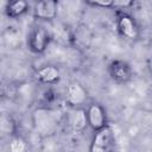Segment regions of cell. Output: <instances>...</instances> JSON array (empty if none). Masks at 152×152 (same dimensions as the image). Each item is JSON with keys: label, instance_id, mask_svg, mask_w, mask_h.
<instances>
[{"label": "cell", "instance_id": "cell-4", "mask_svg": "<svg viewBox=\"0 0 152 152\" xmlns=\"http://www.w3.org/2000/svg\"><path fill=\"white\" fill-rule=\"evenodd\" d=\"M87 113V121L88 126L94 131H100L101 128L106 127L108 125L107 115L104 108L100 103H91L86 109Z\"/></svg>", "mask_w": 152, "mask_h": 152}, {"label": "cell", "instance_id": "cell-12", "mask_svg": "<svg viewBox=\"0 0 152 152\" xmlns=\"http://www.w3.org/2000/svg\"><path fill=\"white\" fill-rule=\"evenodd\" d=\"M0 131H1L2 137H11L12 138L15 135V132H17L15 121L7 113H2L0 116Z\"/></svg>", "mask_w": 152, "mask_h": 152}, {"label": "cell", "instance_id": "cell-11", "mask_svg": "<svg viewBox=\"0 0 152 152\" xmlns=\"http://www.w3.org/2000/svg\"><path fill=\"white\" fill-rule=\"evenodd\" d=\"M28 10V4L24 0H14L11 2H7L6 6V14L10 18H18L20 15H23L24 13H26Z\"/></svg>", "mask_w": 152, "mask_h": 152}, {"label": "cell", "instance_id": "cell-13", "mask_svg": "<svg viewBox=\"0 0 152 152\" xmlns=\"http://www.w3.org/2000/svg\"><path fill=\"white\" fill-rule=\"evenodd\" d=\"M8 147H10V152H25L27 150V144L21 137L14 135L11 138Z\"/></svg>", "mask_w": 152, "mask_h": 152}, {"label": "cell", "instance_id": "cell-9", "mask_svg": "<svg viewBox=\"0 0 152 152\" xmlns=\"http://www.w3.org/2000/svg\"><path fill=\"white\" fill-rule=\"evenodd\" d=\"M68 125L74 132L81 133L88 126L86 109L82 107L72 108L68 115Z\"/></svg>", "mask_w": 152, "mask_h": 152}, {"label": "cell", "instance_id": "cell-10", "mask_svg": "<svg viewBox=\"0 0 152 152\" xmlns=\"http://www.w3.org/2000/svg\"><path fill=\"white\" fill-rule=\"evenodd\" d=\"M59 70L53 65H44L37 71V78L45 84H53L59 80Z\"/></svg>", "mask_w": 152, "mask_h": 152}, {"label": "cell", "instance_id": "cell-14", "mask_svg": "<svg viewBox=\"0 0 152 152\" xmlns=\"http://www.w3.org/2000/svg\"><path fill=\"white\" fill-rule=\"evenodd\" d=\"M132 5L133 2L128 0H113V7H116V8H127Z\"/></svg>", "mask_w": 152, "mask_h": 152}, {"label": "cell", "instance_id": "cell-1", "mask_svg": "<svg viewBox=\"0 0 152 152\" xmlns=\"http://www.w3.org/2000/svg\"><path fill=\"white\" fill-rule=\"evenodd\" d=\"M115 133L110 125L96 131L89 145V152H114Z\"/></svg>", "mask_w": 152, "mask_h": 152}, {"label": "cell", "instance_id": "cell-7", "mask_svg": "<svg viewBox=\"0 0 152 152\" xmlns=\"http://www.w3.org/2000/svg\"><path fill=\"white\" fill-rule=\"evenodd\" d=\"M87 97H88L87 90L82 84H80L77 82H71L66 86L65 101L72 108L82 107V104H84V102L87 101Z\"/></svg>", "mask_w": 152, "mask_h": 152}, {"label": "cell", "instance_id": "cell-5", "mask_svg": "<svg viewBox=\"0 0 152 152\" xmlns=\"http://www.w3.org/2000/svg\"><path fill=\"white\" fill-rule=\"evenodd\" d=\"M108 72L112 80L118 83H127L133 76L132 66L122 59H114L108 65Z\"/></svg>", "mask_w": 152, "mask_h": 152}, {"label": "cell", "instance_id": "cell-6", "mask_svg": "<svg viewBox=\"0 0 152 152\" xmlns=\"http://www.w3.org/2000/svg\"><path fill=\"white\" fill-rule=\"evenodd\" d=\"M116 28L120 36L126 39L135 40L139 37V28L135 20L127 13H120L116 19Z\"/></svg>", "mask_w": 152, "mask_h": 152}, {"label": "cell", "instance_id": "cell-8", "mask_svg": "<svg viewBox=\"0 0 152 152\" xmlns=\"http://www.w3.org/2000/svg\"><path fill=\"white\" fill-rule=\"evenodd\" d=\"M58 11V4L55 0H43L34 5L33 14L36 18L40 20H53L57 17Z\"/></svg>", "mask_w": 152, "mask_h": 152}, {"label": "cell", "instance_id": "cell-3", "mask_svg": "<svg viewBox=\"0 0 152 152\" xmlns=\"http://www.w3.org/2000/svg\"><path fill=\"white\" fill-rule=\"evenodd\" d=\"M50 43V33L43 26H36L31 30L27 37L28 49L37 55L43 53Z\"/></svg>", "mask_w": 152, "mask_h": 152}, {"label": "cell", "instance_id": "cell-2", "mask_svg": "<svg viewBox=\"0 0 152 152\" xmlns=\"http://www.w3.org/2000/svg\"><path fill=\"white\" fill-rule=\"evenodd\" d=\"M33 126L34 129L44 135L55 133L58 126V120L50 109L38 108L33 112Z\"/></svg>", "mask_w": 152, "mask_h": 152}]
</instances>
